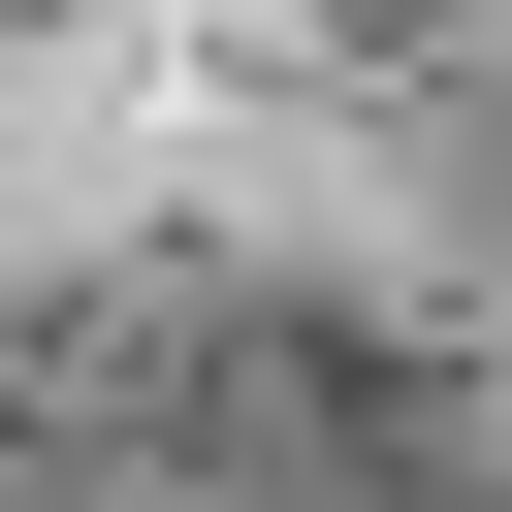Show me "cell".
Here are the masks:
<instances>
[{
  "mask_svg": "<svg viewBox=\"0 0 512 512\" xmlns=\"http://www.w3.org/2000/svg\"><path fill=\"white\" fill-rule=\"evenodd\" d=\"M0 512H512V288L224 192H0Z\"/></svg>",
  "mask_w": 512,
  "mask_h": 512,
  "instance_id": "1",
  "label": "cell"
},
{
  "mask_svg": "<svg viewBox=\"0 0 512 512\" xmlns=\"http://www.w3.org/2000/svg\"><path fill=\"white\" fill-rule=\"evenodd\" d=\"M0 192H224L512 288V0H0Z\"/></svg>",
  "mask_w": 512,
  "mask_h": 512,
  "instance_id": "2",
  "label": "cell"
}]
</instances>
